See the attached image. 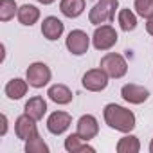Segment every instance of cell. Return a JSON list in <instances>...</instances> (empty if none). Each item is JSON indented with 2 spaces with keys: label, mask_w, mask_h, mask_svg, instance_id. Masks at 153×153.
<instances>
[{
  "label": "cell",
  "mask_w": 153,
  "mask_h": 153,
  "mask_svg": "<svg viewBox=\"0 0 153 153\" xmlns=\"http://www.w3.org/2000/svg\"><path fill=\"white\" fill-rule=\"evenodd\" d=\"M18 20H20V24L22 25H34L36 22H38V18H40V9L38 7H34V6H31V4H25V6H22L20 9H18Z\"/></svg>",
  "instance_id": "obj_17"
},
{
  "label": "cell",
  "mask_w": 153,
  "mask_h": 153,
  "mask_svg": "<svg viewBox=\"0 0 153 153\" xmlns=\"http://www.w3.org/2000/svg\"><path fill=\"white\" fill-rule=\"evenodd\" d=\"M105 121L110 128L117 130V131H123V133H128L135 128V115L131 110L124 108V106H119L115 103H110L105 106Z\"/></svg>",
  "instance_id": "obj_1"
},
{
  "label": "cell",
  "mask_w": 153,
  "mask_h": 153,
  "mask_svg": "<svg viewBox=\"0 0 153 153\" xmlns=\"http://www.w3.org/2000/svg\"><path fill=\"white\" fill-rule=\"evenodd\" d=\"M108 78H110V76H108L103 68H92V70H88V72L83 76L81 83H83V87H85L87 90H90V92H101V90L106 88Z\"/></svg>",
  "instance_id": "obj_6"
},
{
  "label": "cell",
  "mask_w": 153,
  "mask_h": 153,
  "mask_svg": "<svg viewBox=\"0 0 153 153\" xmlns=\"http://www.w3.org/2000/svg\"><path fill=\"white\" fill-rule=\"evenodd\" d=\"M88 45H90V38H88V34L85 31L76 29V31L68 33V36H67V49L74 56H83L88 51Z\"/></svg>",
  "instance_id": "obj_7"
},
{
  "label": "cell",
  "mask_w": 153,
  "mask_h": 153,
  "mask_svg": "<svg viewBox=\"0 0 153 153\" xmlns=\"http://www.w3.org/2000/svg\"><path fill=\"white\" fill-rule=\"evenodd\" d=\"M47 96H49L51 101H54V103H58V105H68V103L72 101V92H70V88L65 87V85H52V87L49 88Z\"/></svg>",
  "instance_id": "obj_15"
},
{
  "label": "cell",
  "mask_w": 153,
  "mask_h": 153,
  "mask_svg": "<svg viewBox=\"0 0 153 153\" xmlns=\"http://www.w3.org/2000/svg\"><path fill=\"white\" fill-rule=\"evenodd\" d=\"M59 9L67 18H78L85 11V0H61Z\"/></svg>",
  "instance_id": "obj_16"
},
{
  "label": "cell",
  "mask_w": 153,
  "mask_h": 153,
  "mask_svg": "<svg viewBox=\"0 0 153 153\" xmlns=\"http://www.w3.org/2000/svg\"><path fill=\"white\" fill-rule=\"evenodd\" d=\"M139 149H140L139 139L133 137V135H126L117 142V151L119 153H137Z\"/></svg>",
  "instance_id": "obj_19"
},
{
  "label": "cell",
  "mask_w": 153,
  "mask_h": 153,
  "mask_svg": "<svg viewBox=\"0 0 153 153\" xmlns=\"http://www.w3.org/2000/svg\"><path fill=\"white\" fill-rule=\"evenodd\" d=\"M25 151L27 153H49V146L43 142L40 133H36V135H33L31 139L25 140Z\"/></svg>",
  "instance_id": "obj_20"
},
{
  "label": "cell",
  "mask_w": 153,
  "mask_h": 153,
  "mask_svg": "<svg viewBox=\"0 0 153 153\" xmlns=\"http://www.w3.org/2000/svg\"><path fill=\"white\" fill-rule=\"evenodd\" d=\"M119 25L123 31L130 33L137 27V16L130 11V9H121L119 11Z\"/></svg>",
  "instance_id": "obj_21"
},
{
  "label": "cell",
  "mask_w": 153,
  "mask_h": 153,
  "mask_svg": "<svg viewBox=\"0 0 153 153\" xmlns=\"http://www.w3.org/2000/svg\"><path fill=\"white\" fill-rule=\"evenodd\" d=\"M117 33L112 25L105 24V25H97L96 31H94V36H92V42H94V47L97 51H108L112 49L115 43H117Z\"/></svg>",
  "instance_id": "obj_4"
},
{
  "label": "cell",
  "mask_w": 153,
  "mask_h": 153,
  "mask_svg": "<svg viewBox=\"0 0 153 153\" xmlns=\"http://www.w3.org/2000/svg\"><path fill=\"white\" fill-rule=\"evenodd\" d=\"M70 123H72L70 114H67V112H54V114H51L49 119H47V128H49L51 133L61 135V133L70 126Z\"/></svg>",
  "instance_id": "obj_10"
},
{
  "label": "cell",
  "mask_w": 153,
  "mask_h": 153,
  "mask_svg": "<svg viewBox=\"0 0 153 153\" xmlns=\"http://www.w3.org/2000/svg\"><path fill=\"white\" fill-rule=\"evenodd\" d=\"M25 76H27V83H29L31 87L42 88V87H45V85L51 81V68H49L45 63L36 61V63L29 65Z\"/></svg>",
  "instance_id": "obj_5"
},
{
  "label": "cell",
  "mask_w": 153,
  "mask_h": 153,
  "mask_svg": "<svg viewBox=\"0 0 153 153\" xmlns=\"http://www.w3.org/2000/svg\"><path fill=\"white\" fill-rule=\"evenodd\" d=\"M121 96H123L124 101H128L131 105H140V103H144L149 97V92H148V88H144L140 85L128 83V85H124L121 88Z\"/></svg>",
  "instance_id": "obj_9"
},
{
  "label": "cell",
  "mask_w": 153,
  "mask_h": 153,
  "mask_svg": "<svg viewBox=\"0 0 153 153\" xmlns=\"http://www.w3.org/2000/svg\"><path fill=\"white\" fill-rule=\"evenodd\" d=\"M38 2H40V4H45V6H49V4H52V2H54V0H38Z\"/></svg>",
  "instance_id": "obj_26"
},
{
  "label": "cell",
  "mask_w": 153,
  "mask_h": 153,
  "mask_svg": "<svg viewBox=\"0 0 153 153\" xmlns=\"http://www.w3.org/2000/svg\"><path fill=\"white\" fill-rule=\"evenodd\" d=\"M146 31L153 36V16H149V18H148V22H146Z\"/></svg>",
  "instance_id": "obj_25"
},
{
  "label": "cell",
  "mask_w": 153,
  "mask_h": 153,
  "mask_svg": "<svg viewBox=\"0 0 153 153\" xmlns=\"http://www.w3.org/2000/svg\"><path fill=\"white\" fill-rule=\"evenodd\" d=\"M65 149L70 153H81V151H90L94 153L96 149L88 144V140H85L79 133H72L65 139Z\"/></svg>",
  "instance_id": "obj_13"
},
{
  "label": "cell",
  "mask_w": 153,
  "mask_h": 153,
  "mask_svg": "<svg viewBox=\"0 0 153 153\" xmlns=\"http://www.w3.org/2000/svg\"><path fill=\"white\" fill-rule=\"evenodd\" d=\"M149 151L153 153V139H151V144H149Z\"/></svg>",
  "instance_id": "obj_27"
},
{
  "label": "cell",
  "mask_w": 153,
  "mask_h": 153,
  "mask_svg": "<svg viewBox=\"0 0 153 153\" xmlns=\"http://www.w3.org/2000/svg\"><path fill=\"white\" fill-rule=\"evenodd\" d=\"M101 68L110 76V78H123V76L128 72V63L126 59L121 56V54H115V52H108L106 56L101 58Z\"/></svg>",
  "instance_id": "obj_3"
},
{
  "label": "cell",
  "mask_w": 153,
  "mask_h": 153,
  "mask_svg": "<svg viewBox=\"0 0 153 153\" xmlns=\"http://www.w3.org/2000/svg\"><path fill=\"white\" fill-rule=\"evenodd\" d=\"M45 112H47V103H45V99L42 96H34L25 103V114H29L36 121L43 119Z\"/></svg>",
  "instance_id": "obj_14"
},
{
  "label": "cell",
  "mask_w": 153,
  "mask_h": 153,
  "mask_svg": "<svg viewBox=\"0 0 153 153\" xmlns=\"http://www.w3.org/2000/svg\"><path fill=\"white\" fill-rule=\"evenodd\" d=\"M78 133L85 139V140H90L94 139L97 133H99V124H97V119L90 114L79 117L78 121Z\"/></svg>",
  "instance_id": "obj_11"
},
{
  "label": "cell",
  "mask_w": 153,
  "mask_h": 153,
  "mask_svg": "<svg viewBox=\"0 0 153 153\" xmlns=\"http://www.w3.org/2000/svg\"><path fill=\"white\" fill-rule=\"evenodd\" d=\"M25 92H27V81H24V79L16 78L6 85V96L9 99H20L25 96Z\"/></svg>",
  "instance_id": "obj_18"
},
{
  "label": "cell",
  "mask_w": 153,
  "mask_h": 153,
  "mask_svg": "<svg viewBox=\"0 0 153 153\" xmlns=\"http://www.w3.org/2000/svg\"><path fill=\"white\" fill-rule=\"evenodd\" d=\"M15 131H16V137L22 139V140H27L31 139L33 135L38 133V128H36V119H33L29 114H24L16 119L15 123Z\"/></svg>",
  "instance_id": "obj_8"
},
{
  "label": "cell",
  "mask_w": 153,
  "mask_h": 153,
  "mask_svg": "<svg viewBox=\"0 0 153 153\" xmlns=\"http://www.w3.org/2000/svg\"><path fill=\"white\" fill-rule=\"evenodd\" d=\"M15 13H18L15 0H0V20L7 22L15 16Z\"/></svg>",
  "instance_id": "obj_22"
},
{
  "label": "cell",
  "mask_w": 153,
  "mask_h": 153,
  "mask_svg": "<svg viewBox=\"0 0 153 153\" xmlns=\"http://www.w3.org/2000/svg\"><path fill=\"white\" fill-rule=\"evenodd\" d=\"M135 9L142 18L153 16V0H135Z\"/></svg>",
  "instance_id": "obj_23"
},
{
  "label": "cell",
  "mask_w": 153,
  "mask_h": 153,
  "mask_svg": "<svg viewBox=\"0 0 153 153\" xmlns=\"http://www.w3.org/2000/svg\"><path fill=\"white\" fill-rule=\"evenodd\" d=\"M0 119H2V131H0V135H6V131H7V117L2 114V117H0Z\"/></svg>",
  "instance_id": "obj_24"
},
{
  "label": "cell",
  "mask_w": 153,
  "mask_h": 153,
  "mask_svg": "<svg viewBox=\"0 0 153 153\" xmlns=\"http://www.w3.org/2000/svg\"><path fill=\"white\" fill-rule=\"evenodd\" d=\"M42 34H43L49 42L58 40V38L63 34V22H61L59 18H56V16H47V18H43Z\"/></svg>",
  "instance_id": "obj_12"
},
{
  "label": "cell",
  "mask_w": 153,
  "mask_h": 153,
  "mask_svg": "<svg viewBox=\"0 0 153 153\" xmlns=\"http://www.w3.org/2000/svg\"><path fill=\"white\" fill-rule=\"evenodd\" d=\"M119 6V0H99V2L90 9L88 20L94 25L110 24L115 18V9Z\"/></svg>",
  "instance_id": "obj_2"
}]
</instances>
